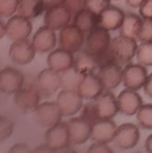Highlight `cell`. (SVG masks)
Returning a JSON list of instances; mask_svg holds the SVG:
<instances>
[{"label":"cell","mask_w":152,"mask_h":153,"mask_svg":"<svg viewBox=\"0 0 152 153\" xmlns=\"http://www.w3.org/2000/svg\"><path fill=\"white\" fill-rule=\"evenodd\" d=\"M24 75L17 69L7 67L0 72V91L6 94H15L24 85Z\"/></svg>","instance_id":"2e32d148"},{"label":"cell","mask_w":152,"mask_h":153,"mask_svg":"<svg viewBox=\"0 0 152 153\" xmlns=\"http://www.w3.org/2000/svg\"><path fill=\"white\" fill-rule=\"evenodd\" d=\"M76 70L82 74H93L99 69L96 55L93 54L86 49H81L73 53V65Z\"/></svg>","instance_id":"7402d4cb"},{"label":"cell","mask_w":152,"mask_h":153,"mask_svg":"<svg viewBox=\"0 0 152 153\" xmlns=\"http://www.w3.org/2000/svg\"><path fill=\"white\" fill-rule=\"evenodd\" d=\"M89 153H112L113 149L105 142H93L87 149Z\"/></svg>","instance_id":"8d00e7d4"},{"label":"cell","mask_w":152,"mask_h":153,"mask_svg":"<svg viewBox=\"0 0 152 153\" xmlns=\"http://www.w3.org/2000/svg\"><path fill=\"white\" fill-rule=\"evenodd\" d=\"M9 152H14V153H27V152H30V147L26 143H17L14 146H12L9 149Z\"/></svg>","instance_id":"f35d334b"},{"label":"cell","mask_w":152,"mask_h":153,"mask_svg":"<svg viewBox=\"0 0 152 153\" xmlns=\"http://www.w3.org/2000/svg\"><path fill=\"white\" fill-rule=\"evenodd\" d=\"M36 120L41 128H49L61 122L63 117L62 111L56 102H44L39 104L35 110Z\"/></svg>","instance_id":"52a82bcc"},{"label":"cell","mask_w":152,"mask_h":153,"mask_svg":"<svg viewBox=\"0 0 152 153\" xmlns=\"http://www.w3.org/2000/svg\"><path fill=\"white\" fill-rule=\"evenodd\" d=\"M136 120L145 129H152V104L142 105L136 112Z\"/></svg>","instance_id":"f546056e"},{"label":"cell","mask_w":152,"mask_h":153,"mask_svg":"<svg viewBox=\"0 0 152 153\" xmlns=\"http://www.w3.org/2000/svg\"><path fill=\"white\" fill-rule=\"evenodd\" d=\"M148 75L146 66L140 63H129L123 69L122 82L126 88L139 91L143 88Z\"/></svg>","instance_id":"277c9868"},{"label":"cell","mask_w":152,"mask_h":153,"mask_svg":"<svg viewBox=\"0 0 152 153\" xmlns=\"http://www.w3.org/2000/svg\"><path fill=\"white\" fill-rule=\"evenodd\" d=\"M115 1H118V0H115Z\"/></svg>","instance_id":"bcb514c9"},{"label":"cell","mask_w":152,"mask_h":153,"mask_svg":"<svg viewBox=\"0 0 152 153\" xmlns=\"http://www.w3.org/2000/svg\"><path fill=\"white\" fill-rule=\"evenodd\" d=\"M36 52L32 42L25 39L14 41L9 50V56L15 63L24 65L34 59Z\"/></svg>","instance_id":"9a60e30c"},{"label":"cell","mask_w":152,"mask_h":153,"mask_svg":"<svg viewBox=\"0 0 152 153\" xmlns=\"http://www.w3.org/2000/svg\"><path fill=\"white\" fill-rule=\"evenodd\" d=\"M136 39L140 42L152 41V19H142L141 27Z\"/></svg>","instance_id":"d6a6232c"},{"label":"cell","mask_w":152,"mask_h":153,"mask_svg":"<svg viewBox=\"0 0 152 153\" xmlns=\"http://www.w3.org/2000/svg\"><path fill=\"white\" fill-rule=\"evenodd\" d=\"M111 1L112 0H87L86 8L99 15L103 10L111 5Z\"/></svg>","instance_id":"e575fe53"},{"label":"cell","mask_w":152,"mask_h":153,"mask_svg":"<svg viewBox=\"0 0 152 153\" xmlns=\"http://www.w3.org/2000/svg\"><path fill=\"white\" fill-rule=\"evenodd\" d=\"M137 62L144 66H152V41L141 42L136 52Z\"/></svg>","instance_id":"f1b7e54d"},{"label":"cell","mask_w":152,"mask_h":153,"mask_svg":"<svg viewBox=\"0 0 152 153\" xmlns=\"http://www.w3.org/2000/svg\"><path fill=\"white\" fill-rule=\"evenodd\" d=\"M73 24L85 34H87L99 26V16L90 9L85 8L73 16Z\"/></svg>","instance_id":"d4e9b609"},{"label":"cell","mask_w":152,"mask_h":153,"mask_svg":"<svg viewBox=\"0 0 152 153\" xmlns=\"http://www.w3.org/2000/svg\"><path fill=\"white\" fill-rule=\"evenodd\" d=\"M14 127L15 125L10 118L0 116V142L7 140L13 134Z\"/></svg>","instance_id":"1f68e13d"},{"label":"cell","mask_w":152,"mask_h":153,"mask_svg":"<svg viewBox=\"0 0 152 153\" xmlns=\"http://www.w3.org/2000/svg\"><path fill=\"white\" fill-rule=\"evenodd\" d=\"M57 36L54 30L48 26L40 27L34 34L32 44L37 52L46 53L50 52L56 46Z\"/></svg>","instance_id":"ac0fdd59"},{"label":"cell","mask_w":152,"mask_h":153,"mask_svg":"<svg viewBox=\"0 0 152 153\" xmlns=\"http://www.w3.org/2000/svg\"><path fill=\"white\" fill-rule=\"evenodd\" d=\"M145 94L152 99V73L148 75L147 80L145 82V85L143 86Z\"/></svg>","instance_id":"ab89813d"},{"label":"cell","mask_w":152,"mask_h":153,"mask_svg":"<svg viewBox=\"0 0 152 153\" xmlns=\"http://www.w3.org/2000/svg\"><path fill=\"white\" fill-rule=\"evenodd\" d=\"M14 102L24 113L35 112L39 105V94L32 86H22L14 94Z\"/></svg>","instance_id":"30bf717a"},{"label":"cell","mask_w":152,"mask_h":153,"mask_svg":"<svg viewBox=\"0 0 152 153\" xmlns=\"http://www.w3.org/2000/svg\"><path fill=\"white\" fill-rule=\"evenodd\" d=\"M39 90L44 94H52L62 88L61 74L50 67L41 71L38 75Z\"/></svg>","instance_id":"ffe728a7"},{"label":"cell","mask_w":152,"mask_h":153,"mask_svg":"<svg viewBox=\"0 0 152 153\" xmlns=\"http://www.w3.org/2000/svg\"><path fill=\"white\" fill-rule=\"evenodd\" d=\"M45 138L46 142L54 152L63 151L68 146L71 145L66 122L61 121L47 128Z\"/></svg>","instance_id":"8992f818"},{"label":"cell","mask_w":152,"mask_h":153,"mask_svg":"<svg viewBox=\"0 0 152 153\" xmlns=\"http://www.w3.org/2000/svg\"><path fill=\"white\" fill-rule=\"evenodd\" d=\"M97 75L105 90L110 91L116 88L122 82L123 69L119 63L113 62L100 67Z\"/></svg>","instance_id":"4fadbf2b"},{"label":"cell","mask_w":152,"mask_h":153,"mask_svg":"<svg viewBox=\"0 0 152 153\" xmlns=\"http://www.w3.org/2000/svg\"><path fill=\"white\" fill-rule=\"evenodd\" d=\"M99 26L108 31L119 30L125 18V13L115 6L107 7L99 14Z\"/></svg>","instance_id":"603a6c76"},{"label":"cell","mask_w":152,"mask_h":153,"mask_svg":"<svg viewBox=\"0 0 152 153\" xmlns=\"http://www.w3.org/2000/svg\"><path fill=\"white\" fill-rule=\"evenodd\" d=\"M117 126L112 119H99L92 127L91 140L93 142H112Z\"/></svg>","instance_id":"d6986e66"},{"label":"cell","mask_w":152,"mask_h":153,"mask_svg":"<svg viewBox=\"0 0 152 153\" xmlns=\"http://www.w3.org/2000/svg\"><path fill=\"white\" fill-rule=\"evenodd\" d=\"M137 46L136 39L120 35L111 40L109 50L116 62L127 64L136 56Z\"/></svg>","instance_id":"6da1fadb"},{"label":"cell","mask_w":152,"mask_h":153,"mask_svg":"<svg viewBox=\"0 0 152 153\" xmlns=\"http://www.w3.org/2000/svg\"><path fill=\"white\" fill-rule=\"evenodd\" d=\"M85 35L74 24H69L60 30L59 46L63 50L75 53L84 46L85 42Z\"/></svg>","instance_id":"7a4b0ae2"},{"label":"cell","mask_w":152,"mask_h":153,"mask_svg":"<svg viewBox=\"0 0 152 153\" xmlns=\"http://www.w3.org/2000/svg\"><path fill=\"white\" fill-rule=\"evenodd\" d=\"M87 0H64V6L72 12L74 16L76 13L86 8Z\"/></svg>","instance_id":"d590c367"},{"label":"cell","mask_w":152,"mask_h":153,"mask_svg":"<svg viewBox=\"0 0 152 153\" xmlns=\"http://www.w3.org/2000/svg\"><path fill=\"white\" fill-rule=\"evenodd\" d=\"M100 119H112L118 112L116 97L107 90L93 99Z\"/></svg>","instance_id":"e0dca14e"},{"label":"cell","mask_w":152,"mask_h":153,"mask_svg":"<svg viewBox=\"0 0 152 153\" xmlns=\"http://www.w3.org/2000/svg\"><path fill=\"white\" fill-rule=\"evenodd\" d=\"M72 12L69 10L64 5L54 7L46 9L44 16V23L50 29L56 30H61L64 27L70 24L72 18Z\"/></svg>","instance_id":"7c38bea8"},{"label":"cell","mask_w":152,"mask_h":153,"mask_svg":"<svg viewBox=\"0 0 152 153\" xmlns=\"http://www.w3.org/2000/svg\"><path fill=\"white\" fill-rule=\"evenodd\" d=\"M31 30L30 20L19 15L12 17L6 25V35L14 41L27 39Z\"/></svg>","instance_id":"5bb4252c"},{"label":"cell","mask_w":152,"mask_h":153,"mask_svg":"<svg viewBox=\"0 0 152 153\" xmlns=\"http://www.w3.org/2000/svg\"><path fill=\"white\" fill-rule=\"evenodd\" d=\"M19 0H0V17H10L17 12Z\"/></svg>","instance_id":"836d02e7"},{"label":"cell","mask_w":152,"mask_h":153,"mask_svg":"<svg viewBox=\"0 0 152 153\" xmlns=\"http://www.w3.org/2000/svg\"><path fill=\"white\" fill-rule=\"evenodd\" d=\"M77 91L84 99L93 100L105 91V88L97 74L93 73L84 75Z\"/></svg>","instance_id":"44dd1931"},{"label":"cell","mask_w":152,"mask_h":153,"mask_svg":"<svg viewBox=\"0 0 152 153\" xmlns=\"http://www.w3.org/2000/svg\"><path fill=\"white\" fill-rule=\"evenodd\" d=\"M84 97L77 90H64L57 96L58 104L63 117H72L77 114L84 105Z\"/></svg>","instance_id":"5b68a950"},{"label":"cell","mask_w":152,"mask_h":153,"mask_svg":"<svg viewBox=\"0 0 152 153\" xmlns=\"http://www.w3.org/2000/svg\"><path fill=\"white\" fill-rule=\"evenodd\" d=\"M81 117L85 119L92 125H93L95 122H97L100 119L98 117V113H97V110H96L93 100V102H89V103L85 104V105H82Z\"/></svg>","instance_id":"4dcf8cb0"},{"label":"cell","mask_w":152,"mask_h":153,"mask_svg":"<svg viewBox=\"0 0 152 153\" xmlns=\"http://www.w3.org/2000/svg\"><path fill=\"white\" fill-rule=\"evenodd\" d=\"M45 9H49L54 7H58L64 4V0H41Z\"/></svg>","instance_id":"60d3db41"},{"label":"cell","mask_w":152,"mask_h":153,"mask_svg":"<svg viewBox=\"0 0 152 153\" xmlns=\"http://www.w3.org/2000/svg\"><path fill=\"white\" fill-rule=\"evenodd\" d=\"M61 74L62 88L64 90H78V87L84 77V74L79 73L76 69L72 66Z\"/></svg>","instance_id":"83f0119b"},{"label":"cell","mask_w":152,"mask_h":153,"mask_svg":"<svg viewBox=\"0 0 152 153\" xmlns=\"http://www.w3.org/2000/svg\"><path fill=\"white\" fill-rule=\"evenodd\" d=\"M33 152L35 153H49V152H54V150L49 146V144L47 142L40 144L38 147H36V149L33 150Z\"/></svg>","instance_id":"b9f144b4"},{"label":"cell","mask_w":152,"mask_h":153,"mask_svg":"<svg viewBox=\"0 0 152 153\" xmlns=\"http://www.w3.org/2000/svg\"><path fill=\"white\" fill-rule=\"evenodd\" d=\"M140 133L136 125L124 123L117 127L113 142L120 149H130L135 148L139 141Z\"/></svg>","instance_id":"3957f363"},{"label":"cell","mask_w":152,"mask_h":153,"mask_svg":"<svg viewBox=\"0 0 152 153\" xmlns=\"http://www.w3.org/2000/svg\"><path fill=\"white\" fill-rule=\"evenodd\" d=\"M145 148L146 150L148 152L152 153V134H150L146 140V143H145Z\"/></svg>","instance_id":"ee69618b"},{"label":"cell","mask_w":152,"mask_h":153,"mask_svg":"<svg viewBox=\"0 0 152 153\" xmlns=\"http://www.w3.org/2000/svg\"><path fill=\"white\" fill-rule=\"evenodd\" d=\"M71 145H81L91 138L93 125L82 117H73L67 122Z\"/></svg>","instance_id":"ba28073f"},{"label":"cell","mask_w":152,"mask_h":153,"mask_svg":"<svg viewBox=\"0 0 152 153\" xmlns=\"http://www.w3.org/2000/svg\"><path fill=\"white\" fill-rule=\"evenodd\" d=\"M127 5L131 7H140L141 5L146 1V0H125Z\"/></svg>","instance_id":"7bdbcfd3"},{"label":"cell","mask_w":152,"mask_h":153,"mask_svg":"<svg viewBox=\"0 0 152 153\" xmlns=\"http://www.w3.org/2000/svg\"><path fill=\"white\" fill-rule=\"evenodd\" d=\"M142 24V19L134 13L125 14L122 25L119 27L120 35L132 39H137Z\"/></svg>","instance_id":"484cf974"},{"label":"cell","mask_w":152,"mask_h":153,"mask_svg":"<svg viewBox=\"0 0 152 153\" xmlns=\"http://www.w3.org/2000/svg\"><path fill=\"white\" fill-rule=\"evenodd\" d=\"M111 40L109 31L98 26L86 34L85 49L93 54H99L109 48Z\"/></svg>","instance_id":"9c48e42d"},{"label":"cell","mask_w":152,"mask_h":153,"mask_svg":"<svg viewBox=\"0 0 152 153\" xmlns=\"http://www.w3.org/2000/svg\"><path fill=\"white\" fill-rule=\"evenodd\" d=\"M4 35H6V25H4L2 21H0V39Z\"/></svg>","instance_id":"f6af8a7d"},{"label":"cell","mask_w":152,"mask_h":153,"mask_svg":"<svg viewBox=\"0 0 152 153\" xmlns=\"http://www.w3.org/2000/svg\"><path fill=\"white\" fill-rule=\"evenodd\" d=\"M118 112L125 116H134L136 114L142 104V98L137 91L126 88L116 97Z\"/></svg>","instance_id":"8fae6325"},{"label":"cell","mask_w":152,"mask_h":153,"mask_svg":"<svg viewBox=\"0 0 152 153\" xmlns=\"http://www.w3.org/2000/svg\"><path fill=\"white\" fill-rule=\"evenodd\" d=\"M48 66L58 73H62L73 65V53L59 48L51 51L47 58Z\"/></svg>","instance_id":"cb8c5ba5"},{"label":"cell","mask_w":152,"mask_h":153,"mask_svg":"<svg viewBox=\"0 0 152 153\" xmlns=\"http://www.w3.org/2000/svg\"><path fill=\"white\" fill-rule=\"evenodd\" d=\"M139 15L142 19H152V0H146L139 7Z\"/></svg>","instance_id":"74e56055"},{"label":"cell","mask_w":152,"mask_h":153,"mask_svg":"<svg viewBox=\"0 0 152 153\" xmlns=\"http://www.w3.org/2000/svg\"><path fill=\"white\" fill-rule=\"evenodd\" d=\"M45 10L41 0H19L17 13L18 15L29 19H35Z\"/></svg>","instance_id":"4316f807"}]
</instances>
